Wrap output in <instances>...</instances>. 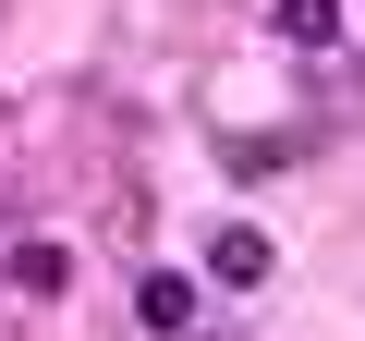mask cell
<instances>
[{"label": "cell", "instance_id": "6da1fadb", "mask_svg": "<svg viewBox=\"0 0 365 341\" xmlns=\"http://www.w3.org/2000/svg\"><path fill=\"white\" fill-rule=\"evenodd\" d=\"M134 317H146L158 341H195V280H182V268H146V280H134Z\"/></svg>", "mask_w": 365, "mask_h": 341}, {"label": "cell", "instance_id": "7a4b0ae2", "mask_svg": "<svg viewBox=\"0 0 365 341\" xmlns=\"http://www.w3.org/2000/svg\"><path fill=\"white\" fill-rule=\"evenodd\" d=\"M207 280H232V292H256V280H268V232H256V220H232V232L207 244Z\"/></svg>", "mask_w": 365, "mask_h": 341}, {"label": "cell", "instance_id": "3957f363", "mask_svg": "<svg viewBox=\"0 0 365 341\" xmlns=\"http://www.w3.org/2000/svg\"><path fill=\"white\" fill-rule=\"evenodd\" d=\"M13 292L25 305H61L73 292V244H13Z\"/></svg>", "mask_w": 365, "mask_h": 341}, {"label": "cell", "instance_id": "277c9868", "mask_svg": "<svg viewBox=\"0 0 365 341\" xmlns=\"http://www.w3.org/2000/svg\"><path fill=\"white\" fill-rule=\"evenodd\" d=\"M268 25H280V49H329L341 37V0H268Z\"/></svg>", "mask_w": 365, "mask_h": 341}, {"label": "cell", "instance_id": "5b68a950", "mask_svg": "<svg viewBox=\"0 0 365 341\" xmlns=\"http://www.w3.org/2000/svg\"><path fill=\"white\" fill-rule=\"evenodd\" d=\"M0 232H13V208H0Z\"/></svg>", "mask_w": 365, "mask_h": 341}]
</instances>
